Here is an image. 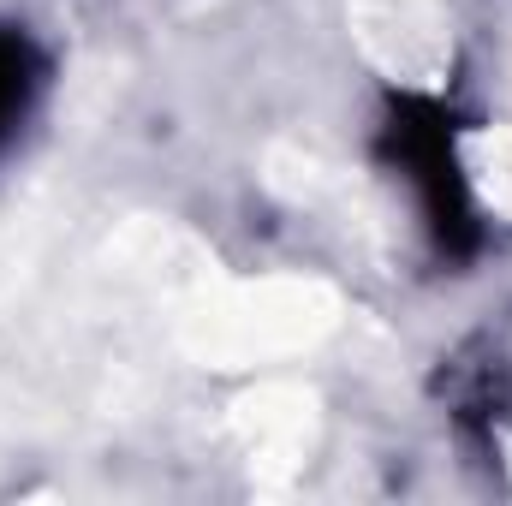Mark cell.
I'll return each instance as SVG.
<instances>
[{
    "label": "cell",
    "instance_id": "6da1fadb",
    "mask_svg": "<svg viewBox=\"0 0 512 506\" xmlns=\"http://www.w3.org/2000/svg\"><path fill=\"white\" fill-rule=\"evenodd\" d=\"M18 90H24V54L18 42H0V120L18 108Z\"/></svg>",
    "mask_w": 512,
    "mask_h": 506
}]
</instances>
